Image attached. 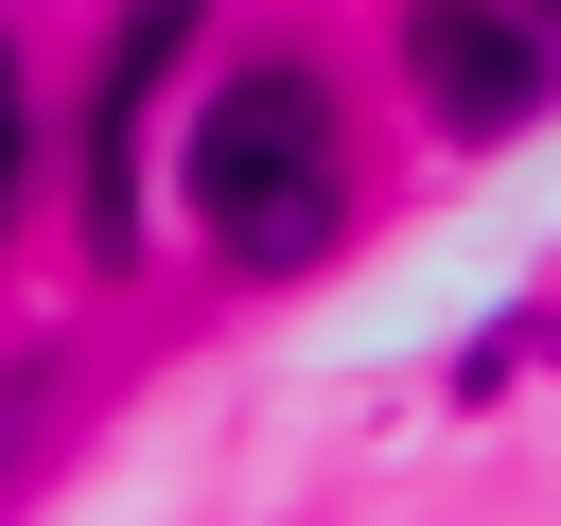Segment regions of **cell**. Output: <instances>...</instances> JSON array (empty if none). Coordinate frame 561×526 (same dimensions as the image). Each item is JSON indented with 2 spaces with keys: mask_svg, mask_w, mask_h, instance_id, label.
Here are the masks:
<instances>
[{
  "mask_svg": "<svg viewBox=\"0 0 561 526\" xmlns=\"http://www.w3.org/2000/svg\"><path fill=\"white\" fill-rule=\"evenodd\" d=\"M403 70L438 88L456 140H508V123L543 105V35H508L491 0H403Z\"/></svg>",
  "mask_w": 561,
  "mask_h": 526,
  "instance_id": "cell-2",
  "label": "cell"
},
{
  "mask_svg": "<svg viewBox=\"0 0 561 526\" xmlns=\"http://www.w3.org/2000/svg\"><path fill=\"white\" fill-rule=\"evenodd\" d=\"M18 158H35V140H18V53H0V210H18Z\"/></svg>",
  "mask_w": 561,
  "mask_h": 526,
  "instance_id": "cell-4",
  "label": "cell"
},
{
  "mask_svg": "<svg viewBox=\"0 0 561 526\" xmlns=\"http://www.w3.org/2000/svg\"><path fill=\"white\" fill-rule=\"evenodd\" d=\"M0 456H18V403H0Z\"/></svg>",
  "mask_w": 561,
  "mask_h": 526,
  "instance_id": "cell-5",
  "label": "cell"
},
{
  "mask_svg": "<svg viewBox=\"0 0 561 526\" xmlns=\"http://www.w3.org/2000/svg\"><path fill=\"white\" fill-rule=\"evenodd\" d=\"M193 18H210V0H140V18L105 35V105H88V245H105V263H140V105H158V70H175Z\"/></svg>",
  "mask_w": 561,
  "mask_h": 526,
  "instance_id": "cell-3",
  "label": "cell"
},
{
  "mask_svg": "<svg viewBox=\"0 0 561 526\" xmlns=\"http://www.w3.org/2000/svg\"><path fill=\"white\" fill-rule=\"evenodd\" d=\"M526 18H561V0H526Z\"/></svg>",
  "mask_w": 561,
  "mask_h": 526,
  "instance_id": "cell-6",
  "label": "cell"
},
{
  "mask_svg": "<svg viewBox=\"0 0 561 526\" xmlns=\"http://www.w3.org/2000/svg\"><path fill=\"white\" fill-rule=\"evenodd\" d=\"M193 228H210L245 281L333 263V228H351V158H333V88H316V70H245V88L193 123Z\"/></svg>",
  "mask_w": 561,
  "mask_h": 526,
  "instance_id": "cell-1",
  "label": "cell"
}]
</instances>
